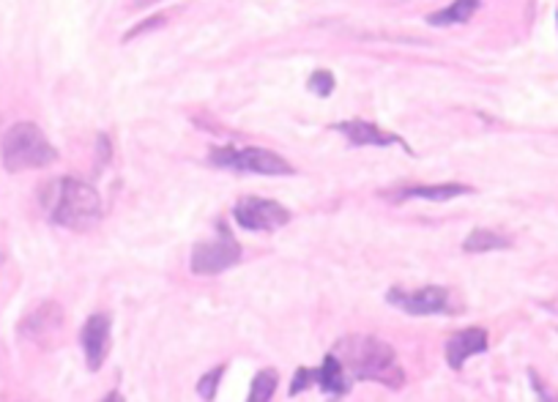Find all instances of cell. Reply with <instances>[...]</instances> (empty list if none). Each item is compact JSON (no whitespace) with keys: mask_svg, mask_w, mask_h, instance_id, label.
Listing matches in <instances>:
<instances>
[{"mask_svg":"<svg viewBox=\"0 0 558 402\" xmlns=\"http://www.w3.org/2000/svg\"><path fill=\"white\" fill-rule=\"evenodd\" d=\"M471 186L465 184H438V186H405V190H395L389 192L386 197H391L395 203L402 200H452V197H463L471 195Z\"/></svg>","mask_w":558,"mask_h":402,"instance_id":"cell-12","label":"cell"},{"mask_svg":"<svg viewBox=\"0 0 558 402\" xmlns=\"http://www.w3.org/2000/svg\"><path fill=\"white\" fill-rule=\"evenodd\" d=\"M61 329H63V309L58 307L56 302L41 304L39 309H34V313L23 320V334L28 337V340L41 342V345L56 340V337L61 334Z\"/></svg>","mask_w":558,"mask_h":402,"instance_id":"cell-9","label":"cell"},{"mask_svg":"<svg viewBox=\"0 0 558 402\" xmlns=\"http://www.w3.org/2000/svg\"><path fill=\"white\" fill-rule=\"evenodd\" d=\"M335 356L340 358L342 367L362 380H375L389 389H402L405 383V369L397 362V353L391 345L375 340V337L351 334L345 340L337 342Z\"/></svg>","mask_w":558,"mask_h":402,"instance_id":"cell-1","label":"cell"},{"mask_svg":"<svg viewBox=\"0 0 558 402\" xmlns=\"http://www.w3.org/2000/svg\"><path fill=\"white\" fill-rule=\"evenodd\" d=\"M342 134H345L348 141L353 143V146H378V148H389V146H400L402 151L411 154V148L405 146V143L397 137V134L386 132V129L375 126V123H367V121H348V123H340Z\"/></svg>","mask_w":558,"mask_h":402,"instance_id":"cell-10","label":"cell"},{"mask_svg":"<svg viewBox=\"0 0 558 402\" xmlns=\"http://www.w3.org/2000/svg\"><path fill=\"white\" fill-rule=\"evenodd\" d=\"M211 165L235 173H257V175H293L291 162L268 151V148H214Z\"/></svg>","mask_w":558,"mask_h":402,"instance_id":"cell-4","label":"cell"},{"mask_svg":"<svg viewBox=\"0 0 558 402\" xmlns=\"http://www.w3.org/2000/svg\"><path fill=\"white\" fill-rule=\"evenodd\" d=\"M0 159H3V168L9 173H25V170L50 168L58 159V151L36 123H14L3 134Z\"/></svg>","mask_w":558,"mask_h":402,"instance_id":"cell-3","label":"cell"},{"mask_svg":"<svg viewBox=\"0 0 558 402\" xmlns=\"http://www.w3.org/2000/svg\"><path fill=\"white\" fill-rule=\"evenodd\" d=\"M310 383H313V369H310V367H302V369H299V373H296V378H293L291 394H293V397H299V394H302L304 389H307Z\"/></svg>","mask_w":558,"mask_h":402,"instance_id":"cell-19","label":"cell"},{"mask_svg":"<svg viewBox=\"0 0 558 402\" xmlns=\"http://www.w3.org/2000/svg\"><path fill=\"white\" fill-rule=\"evenodd\" d=\"M80 345H83L88 369H99L110 353V318L101 313L90 315L80 331Z\"/></svg>","mask_w":558,"mask_h":402,"instance_id":"cell-8","label":"cell"},{"mask_svg":"<svg viewBox=\"0 0 558 402\" xmlns=\"http://www.w3.org/2000/svg\"><path fill=\"white\" fill-rule=\"evenodd\" d=\"M50 222L69 230H90L101 217V200L94 186L83 184L77 179L52 181L41 195Z\"/></svg>","mask_w":558,"mask_h":402,"instance_id":"cell-2","label":"cell"},{"mask_svg":"<svg viewBox=\"0 0 558 402\" xmlns=\"http://www.w3.org/2000/svg\"><path fill=\"white\" fill-rule=\"evenodd\" d=\"M277 383H279L277 373H274V369H263V373H257L255 383H252L250 400H252V402H266V400H271L274 391H277Z\"/></svg>","mask_w":558,"mask_h":402,"instance_id":"cell-16","label":"cell"},{"mask_svg":"<svg viewBox=\"0 0 558 402\" xmlns=\"http://www.w3.org/2000/svg\"><path fill=\"white\" fill-rule=\"evenodd\" d=\"M239 257H241L239 241L233 239V233H230L225 224H219L217 239L201 241V244L192 249L190 268L195 271V275L214 277V275H222V271H228L230 266H235V263H239Z\"/></svg>","mask_w":558,"mask_h":402,"instance_id":"cell-5","label":"cell"},{"mask_svg":"<svg viewBox=\"0 0 558 402\" xmlns=\"http://www.w3.org/2000/svg\"><path fill=\"white\" fill-rule=\"evenodd\" d=\"M233 214L241 228L255 230V233H271V230L286 228L291 222V211L279 203L266 200V197H244V200L235 203Z\"/></svg>","mask_w":558,"mask_h":402,"instance_id":"cell-7","label":"cell"},{"mask_svg":"<svg viewBox=\"0 0 558 402\" xmlns=\"http://www.w3.org/2000/svg\"><path fill=\"white\" fill-rule=\"evenodd\" d=\"M313 383H318V389L331 397H345L351 391V380L345 378V367H342V362L335 353H329L324 358V364L318 369H313Z\"/></svg>","mask_w":558,"mask_h":402,"instance_id":"cell-13","label":"cell"},{"mask_svg":"<svg viewBox=\"0 0 558 402\" xmlns=\"http://www.w3.org/2000/svg\"><path fill=\"white\" fill-rule=\"evenodd\" d=\"M386 302L391 307L402 309L408 315H447L454 313L452 293L447 288H418V291H405V288H391L386 293Z\"/></svg>","mask_w":558,"mask_h":402,"instance_id":"cell-6","label":"cell"},{"mask_svg":"<svg viewBox=\"0 0 558 402\" xmlns=\"http://www.w3.org/2000/svg\"><path fill=\"white\" fill-rule=\"evenodd\" d=\"M512 246V241L507 239V235H498L493 233V230H474V233L465 239L463 249L471 252V255H480V252H496V249H509Z\"/></svg>","mask_w":558,"mask_h":402,"instance_id":"cell-15","label":"cell"},{"mask_svg":"<svg viewBox=\"0 0 558 402\" xmlns=\"http://www.w3.org/2000/svg\"><path fill=\"white\" fill-rule=\"evenodd\" d=\"M146 3H154V0H134V7H146Z\"/></svg>","mask_w":558,"mask_h":402,"instance_id":"cell-20","label":"cell"},{"mask_svg":"<svg viewBox=\"0 0 558 402\" xmlns=\"http://www.w3.org/2000/svg\"><path fill=\"white\" fill-rule=\"evenodd\" d=\"M480 9V0H454L449 3L447 9L441 12L430 14V25H438V28H447V25H460V23H469L474 17V12Z\"/></svg>","mask_w":558,"mask_h":402,"instance_id":"cell-14","label":"cell"},{"mask_svg":"<svg viewBox=\"0 0 558 402\" xmlns=\"http://www.w3.org/2000/svg\"><path fill=\"white\" fill-rule=\"evenodd\" d=\"M222 375H225V367H217V369H211V373L203 375L201 383H197V391H201L203 400H214V394H217V386H219V380H222Z\"/></svg>","mask_w":558,"mask_h":402,"instance_id":"cell-17","label":"cell"},{"mask_svg":"<svg viewBox=\"0 0 558 402\" xmlns=\"http://www.w3.org/2000/svg\"><path fill=\"white\" fill-rule=\"evenodd\" d=\"M487 351V331L485 329H465L449 337L447 342V362L452 369H463L471 356H480Z\"/></svg>","mask_w":558,"mask_h":402,"instance_id":"cell-11","label":"cell"},{"mask_svg":"<svg viewBox=\"0 0 558 402\" xmlns=\"http://www.w3.org/2000/svg\"><path fill=\"white\" fill-rule=\"evenodd\" d=\"M310 90H313L315 96H331V90H335V74L315 72L313 77H310Z\"/></svg>","mask_w":558,"mask_h":402,"instance_id":"cell-18","label":"cell"}]
</instances>
